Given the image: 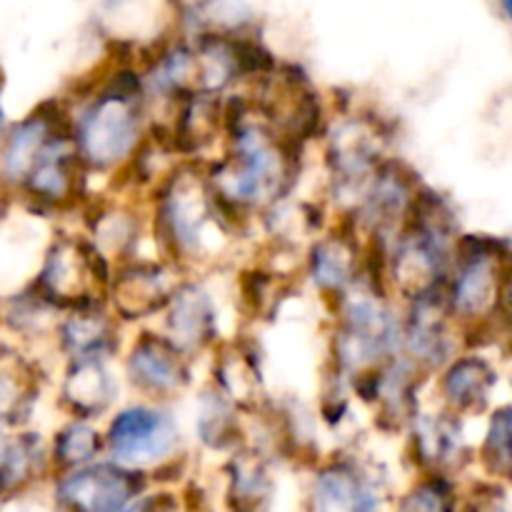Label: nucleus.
Listing matches in <instances>:
<instances>
[{
	"instance_id": "obj_1",
	"label": "nucleus",
	"mask_w": 512,
	"mask_h": 512,
	"mask_svg": "<svg viewBox=\"0 0 512 512\" xmlns=\"http://www.w3.org/2000/svg\"><path fill=\"white\" fill-rule=\"evenodd\" d=\"M148 210L160 255L183 273L213 265L235 240L220 220L203 160L175 163L148 193Z\"/></svg>"
},
{
	"instance_id": "obj_2",
	"label": "nucleus",
	"mask_w": 512,
	"mask_h": 512,
	"mask_svg": "<svg viewBox=\"0 0 512 512\" xmlns=\"http://www.w3.org/2000/svg\"><path fill=\"white\" fill-rule=\"evenodd\" d=\"M328 360L345 375L380 368L403 353V313H398L393 298L375 293L360 280L333 310Z\"/></svg>"
},
{
	"instance_id": "obj_3",
	"label": "nucleus",
	"mask_w": 512,
	"mask_h": 512,
	"mask_svg": "<svg viewBox=\"0 0 512 512\" xmlns=\"http://www.w3.org/2000/svg\"><path fill=\"white\" fill-rule=\"evenodd\" d=\"M115 263L88 233L58 235L45 250L43 268L33 288L60 313L83 305L108 303Z\"/></svg>"
},
{
	"instance_id": "obj_4",
	"label": "nucleus",
	"mask_w": 512,
	"mask_h": 512,
	"mask_svg": "<svg viewBox=\"0 0 512 512\" xmlns=\"http://www.w3.org/2000/svg\"><path fill=\"white\" fill-rule=\"evenodd\" d=\"M243 90L253 100L255 113L285 138L305 148L325 138L330 125L328 105L298 63H278L273 73Z\"/></svg>"
},
{
	"instance_id": "obj_5",
	"label": "nucleus",
	"mask_w": 512,
	"mask_h": 512,
	"mask_svg": "<svg viewBox=\"0 0 512 512\" xmlns=\"http://www.w3.org/2000/svg\"><path fill=\"white\" fill-rule=\"evenodd\" d=\"M103 433L108 458L148 473L185 453L183 430L170 403L140 398L123 405L110 413Z\"/></svg>"
},
{
	"instance_id": "obj_6",
	"label": "nucleus",
	"mask_w": 512,
	"mask_h": 512,
	"mask_svg": "<svg viewBox=\"0 0 512 512\" xmlns=\"http://www.w3.org/2000/svg\"><path fill=\"white\" fill-rule=\"evenodd\" d=\"M323 140L333 193H353V203H350L353 208L373 170L385 158L388 130L383 120L370 110H358V113L343 110L338 118H330Z\"/></svg>"
},
{
	"instance_id": "obj_7",
	"label": "nucleus",
	"mask_w": 512,
	"mask_h": 512,
	"mask_svg": "<svg viewBox=\"0 0 512 512\" xmlns=\"http://www.w3.org/2000/svg\"><path fill=\"white\" fill-rule=\"evenodd\" d=\"M365 238L350 210H340L333 225L315 235L303 253V275L328 310H333L363 280Z\"/></svg>"
},
{
	"instance_id": "obj_8",
	"label": "nucleus",
	"mask_w": 512,
	"mask_h": 512,
	"mask_svg": "<svg viewBox=\"0 0 512 512\" xmlns=\"http://www.w3.org/2000/svg\"><path fill=\"white\" fill-rule=\"evenodd\" d=\"M153 488L148 470L130 468L113 458L55 475L53 495L60 508L83 512L135 510L138 500Z\"/></svg>"
},
{
	"instance_id": "obj_9",
	"label": "nucleus",
	"mask_w": 512,
	"mask_h": 512,
	"mask_svg": "<svg viewBox=\"0 0 512 512\" xmlns=\"http://www.w3.org/2000/svg\"><path fill=\"white\" fill-rule=\"evenodd\" d=\"M123 375L145 400L173 403L193 385V358L163 330H140L123 355Z\"/></svg>"
},
{
	"instance_id": "obj_10",
	"label": "nucleus",
	"mask_w": 512,
	"mask_h": 512,
	"mask_svg": "<svg viewBox=\"0 0 512 512\" xmlns=\"http://www.w3.org/2000/svg\"><path fill=\"white\" fill-rule=\"evenodd\" d=\"M423 185L420 175L408 163L385 155L368 178L350 213L355 215L365 235L393 243V238L413 213V205Z\"/></svg>"
},
{
	"instance_id": "obj_11",
	"label": "nucleus",
	"mask_w": 512,
	"mask_h": 512,
	"mask_svg": "<svg viewBox=\"0 0 512 512\" xmlns=\"http://www.w3.org/2000/svg\"><path fill=\"white\" fill-rule=\"evenodd\" d=\"M388 495L383 473H375L355 453H335L315 463L308 485V508L323 512H370Z\"/></svg>"
},
{
	"instance_id": "obj_12",
	"label": "nucleus",
	"mask_w": 512,
	"mask_h": 512,
	"mask_svg": "<svg viewBox=\"0 0 512 512\" xmlns=\"http://www.w3.org/2000/svg\"><path fill=\"white\" fill-rule=\"evenodd\" d=\"M175 263L158 258H130L115 265L113 283L108 290V305L123 323H138L153 315H163L173 298L175 285L183 278Z\"/></svg>"
},
{
	"instance_id": "obj_13",
	"label": "nucleus",
	"mask_w": 512,
	"mask_h": 512,
	"mask_svg": "<svg viewBox=\"0 0 512 512\" xmlns=\"http://www.w3.org/2000/svg\"><path fill=\"white\" fill-rule=\"evenodd\" d=\"M460 348V328L448 313L445 293L405 303L403 355L428 378H433Z\"/></svg>"
},
{
	"instance_id": "obj_14",
	"label": "nucleus",
	"mask_w": 512,
	"mask_h": 512,
	"mask_svg": "<svg viewBox=\"0 0 512 512\" xmlns=\"http://www.w3.org/2000/svg\"><path fill=\"white\" fill-rule=\"evenodd\" d=\"M163 330L173 343H178L190 358L213 353L220 343V313L213 293L203 280L185 273L175 285L173 298L163 310Z\"/></svg>"
},
{
	"instance_id": "obj_15",
	"label": "nucleus",
	"mask_w": 512,
	"mask_h": 512,
	"mask_svg": "<svg viewBox=\"0 0 512 512\" xmlns=\"http://www.w3.org/2000/svg\"><path fill=\"white\" fill-rule=\"evenodd\" d=\"M210 385L220 390L225 398L243 415H253L268 400L263 375V353L258 340L250 335L220 340L213 348V368Z\"/></svg>"
},
{
	"instance_id": "obj_16",
	"label": "nucleus",
	"mask_w": 512,
	"mask_h": 512,
	"mask_svg": "<svg viewBox=\"0 0 512 512\" xmlns=\"http://www.w3.org/2000/svg\"><path fill=\"white\" fill-rule=\"evenodd\" d=\"M408 455L415 470H440V473L458 475L470 460V450L463 440V415L440 405L433 413L418 410L408 425Z\"/></svg>"
},
{
	"instance_id": "obj_17",
	"label": "nucleus",
	"mask_w": 512,
	"mask_h": 512,
	"mask_svg": "<svg viewBox=\"0 0 512 512\" xmlns=\"http://www.w3.org/2000/svg\"><path fill=\"white\" fill-rule=\"evenodd\" d=\"M433 380L438 403L468 418V415H480L488 410L493 390L498 385V370L478 350H463L453 355L433 375Z\"/></svg>"
},
{
	"instance_id": "obj_18",
	"label": "nucleus",
	"mask_w": 512,
	"mask_h": 512,
	"mask_svg": "<svg viewBox=\"0 0 512 512\" xmlns=\"http://www.w3.org/2000/svg\"><path fill=\"white\" fill-rule=\"evenodd\" d=\"M120 380L110 358H70L60 380V405L70 418L100 420L113 413Z\"/></svg>"
},
{
	"instance_id": "obj_19",
	"label": "nucleus",
	"mask_w": 512,
	"mask_h": 512,
	"mask_svg": "<svg viewBox=\"0 0 512 512\" xmlns=\"http://www.w3.org/2000/svg\"><path fill=\"white\" fill-rule=\"evenodd\" d=\"M83 220L90 238L115 265L138 258L140 238L150 230V218L140 213L138 200L90 198L83 208Z\"/></svg>"
},
{
	"instance_id": "obj_20",
	"label": "nucleus",
	"mask_w": 512,
	"mask_h": 512,
	"mask_svg": "<svg viewBox=\"0 0 512 512\" xmlns=\"http://www.w3.org/2000/svg\"><path fill=\"white\" fill-rule=\"evenodd\" d=\"M120 325L123 320L108 303L83 305L63 313L55 328L58 348L65 358H110L120 353Z\"/></svg>"
},
{
	"instance_id": "obj_21",
	"label": "nucleus",
	"mask_w": 512,
	"mask_h": 512,
	"mask_svg": "<svg viewBox=\"0 0 512 512\" xmlns=\"http://www.w3.org/2000/svg\"><path fill=\"white\" fill-rule=\"evenodd\" d=\"M225 503L233 510H263L273 503L275 475L270 455L253 443L228 453L223 463Z\"/></svg>"
},
{
	"instance_id": "obj_22",
	"label": "nucleus",
	"mask_w": 512,
	"mask_h": 512,
	"mask_svg": "<svg viewBox=\"0 0 512 512\" xmlns=\"http://www.w3.org/2000/svg\"><path fill=\"white\" fill-rule=\"evenodd\" d=\"M290 285H293V273L278 268L275 260H255L245 265L235 275V300L240 315L250 323L275 318L288 298Z\"/></svg>"
},
{
	"instance_id": "obj_23",
	"label": "nucleus",
	"mask_w": 512,
	"mask_h": 512,
	"mask_svg": "<svg viewBox=\"0 0 512 512\" xmlns=\"http://www.w3.org/2000/svg\"><path fill=\"white\" fill-rule=\"evenodd\" d=\"M193 430L200 448L210 450V453L228 455L248 443L243 413L215 385L200 390L198 400H195Z\"/></svg>"
},
{
	"instance_id": "obj_24",
	"label": "nucleus",
	"mask_w": 512,
	"mask_h": 512,
	"mask_svg": "<svg viewBox=\"0 0 512 512\" xmlns=\"http://www.w3.org/2000/svg\"><path fill=\"white\" fill-rule=\"evenodd\" d=\"M100 458H105V433L95 428V420L73 418L55 433L50 443V465L55 475L70 473Z\"/></svg>"
},
{
	"instance_id": "obj_25",
	"label": "nucleus",
	"mask_w": 512,
	"mask_h": 512,
	"mask_svg": "<svg viewBox=\"0 0 512 512\" xmlns=\"http://www.w3.org/2000/svg\"><path fill=\"white\" fill-rule=\"evenodd\" d=\"M478 463L493 483H512V405H500L490 413Z\"/></svg>"
},
{
	"instance_id": "obj_26",
	"label": "nucleus",
	"mask_w": 512,
	"mask_h": 512,
	"mask_svg": "<svg viewBox=\"0 0 512 512\" xmlns=\"http://www.w3.org/2000/svg\"><path fill=\"white\" fill-rule=\"evenodd\" d=\"M460 505V485L455 475L440 473V470H425L418 473L415 483L395 500L400 510H425V512H448Z\"/></svg>"
},
{
	"instance_id": "obj_27",
	"label": "nucleus",
	"mask_w": 512,
	"mask_h": 512,
	"mask_svg": "<svg viewBox=\"0 0 512 512\" xmlns=\"http://www.w3.org/2000/svg\"><path fill=\"white\" fill-rule=\"evenodd\" d=\"M10 445H13V440L8 438V433H5L3 423H0V468H3V465H5V460H8Z\"/></svg>"
},
{
	"instance_id": "obj_28",
	"label": "nucleus",
	"mask_w": 512,
	"mask_h": 512,
	"mask_svg": "<svg viewBox=\"0 0 512 512\" xmlns=\"http://www.w3.org/2000/svg\"><path fill=\"white\" fill-rule=\"evenodd\" d=\"M498 5H500V13H503V18L512 25V0H498Z\"/></svg>"
}]
</instances>
